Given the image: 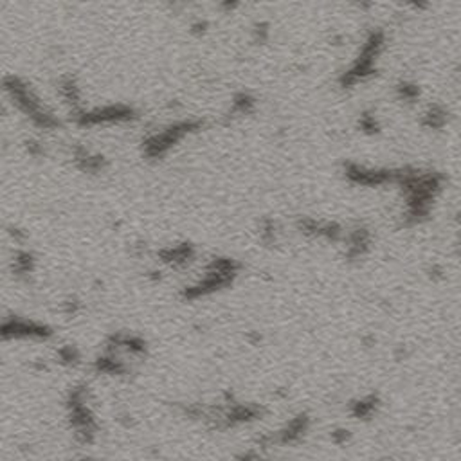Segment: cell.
Returning <instances> with one entry per match:
<instances>
[{
    "instance_id": "6da1fadb",
    "label": "cell",
    "mask_w": 461,
    "mask_h": 461,
    "mask_svg": "<svg viewBox=\"0 0 461 461\" xmlns=\"http://www.w3.org/2000/svg\"><path fill=\"white\" fill-rule=\"evenodd\" d=\"M2 90H4V94L9 98V101L13 103V106H17V111L26 115L33 125H36V127L40 128H45V130H51V128H55L56 125H58L52 112L49 111L42 103V99L38 98V94L34 92V90L31 89V85L22 80V78H4V81H2Z\"/></svg>"
},
{
    "instance_id": "7a4b0ae2",
    "label": "cell",
    "mask_w": 461,
    "mask_h": 461,
    "mask_svg": "<svg viewBox=\"0 0 461 461\" xmlns=\"http://www.w3.org/2000/svg\"><path fill=\"white\" fill-rule=\"evenodd\" d=\"M382 45H384V34L382 33L369 34L366 43H364L362 51H360L359 58H357V62L351 65L350 71L344 72L343 80H341L344 87H346V85L350 87V85L359 83L360 80H364L366 76L373 74V65H375L377 56L381 55Z\"/></svg>"
},
{
    "instance_id": "3957f363",
    "label": "cell",
    "mask_w": 461,
    "mask_h": 461,
    "mask_svg": "<svg viewBox=\"0 0 461 461\" xmlns=\"http://www.w3.org/2000/svg\"><path fill=\"white\" fill-rule=\"evenodd\" d=\"M202 127L197 121H182V123H175L171 127L164 128L162 132H157L153 136L144 141V152L148 157H162L175 146V143L186 137L191 132L199 130Z\"/></svg>"
},
{
    "instance_id": "277c9868",
    "label": "cell",
    "mask_w": 461,
    "mask_h": 461,
    "mask_svg": "<svg viewBox=\"0 0 461 461\" xmlns=\"http://www.w3.org/2000/svg\"><path fill=\"white\" fill-rule=\"evenodd\" d=\"M78 123L83 127H98V125L127 123L134 119V111L125 105H106L94 111H76Z\"/></svg>"
},
{
    "instance_id": "5b68a950",
    "label": "cell",
    "mask_w": 461,
    "mask_h": 461,
    "mask_svg": "<svg viewBox=\"0 0 461 461\" xmlns=\"http://www.w3.org/2000/svg\"><path fill=\"white\" fill-rule=\"evenodd\" d=\"M425 125L431 128H440L445 125V112L440 106H431L425 114Z\"/></svg>"
},
{
    "instance_id": "8992f818",
    "label": "cell",
    "mask_w": 461,
    "mask_h": 461,
    "mask_svg": "<svg viewBox=\"0 0 461 461\" xmlns=\"http://www.w3.org/2000/svg\"><path fill=\"white\" fill-rule=\"evenodd\" d=\"M398 89H400L402 98L406 99H415L416 96H418V89H416L415 85H400Z\"/></svg>"
},
{
    "instance_id": "52a82bcc",
    "label": "cell",
    "mask_w": 461,
    "mask_h": 461,
    "mask_svg": "<svg viewBox=\"0 0 461 461\" xmlns=\"http://www.w3.org/2000/svg\"><path fill=\"white\" fill-rule=\"evenodd\" d=\"M406 4H409L411 8H415V9H422L427 6V0H406Z\"/></svg>"
},
{
    "instance_id": "ba28073f",
    "label": "cell",
    "mask_w": 461,
    "mask_h": 461,
    "mask_svg": "<svg viewBox=\"0 0 461 461\" xmlns=\"http://www.w3.org/2000/svg\"><path fill=\"white\" fill-rule=\"evenodd\" d=\"M220 4L224 6L225 9H234L240 4V0H220Z\"/></svg>"
},
{
    "instance_id": "9c48e42d",
    "label": "cell",
    "mask_w": 461,
    "mask_h": 461,
    "mask_svg": "<svg viewBox=\"0 0 461 461\" xmlns=\"http://www.w3.org/2000/svg\"><path fill=\"white\" fill-rule=\"evenodd\" d=\"M351 2H353L355 6H359L360 9H368L369 6L373 4V0H351Z\"/></svg>"
},
{
    "instance_id": "30bf717a",
    "label": "cell",
    "mask_w": 461,
    "mask_h": 461,
    "mask_svg": "<svg viewBox=\"0 0 461 461\" xmlns=\"http://www.w3.org/2000/svg\"><path fill=\"white\" fill-rule=\"evenodd\" d=\"M178 2H182V4H187V2H191V0H178Z\"/></svg>"
}]
</instances>
